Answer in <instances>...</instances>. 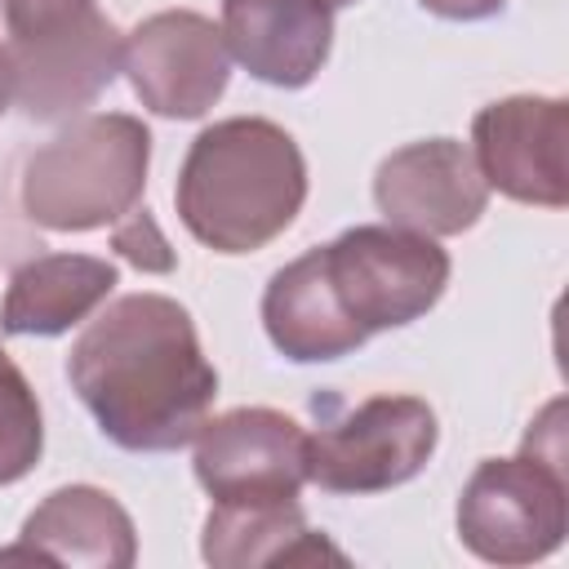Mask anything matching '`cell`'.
<instances>
[{"instance_id": "6da1fadb", "label": "cell", "mask_w": 569, "mask_h": 569, "mask_svg": "<svg viewBox=\"0 0 569 569\" xmlns=\"http://www.w3.org/2000/svg\"><path fill=\"white\" fill-rule=\"evenodd\" d=\"M67 378L102 436L133 453L191 445L218 396L191 311L164 293H124L98 311L71 342Z\"/></svg>"}, {"instance_id": "7a4b0ae2", "label": "cell", "mask_w": 569, "mask_h": 569, "mask_svg": "<svg viewBox=\"0 0 569 569\" xmlns=\"http://www.w3.org/2000/svg\"><path fill=\"white\" fill-rule=\"evenodd\" d=\"M173 200L182 227L204 249L253 253L298 218L307 200V160L280 124L231 116L196 133Z\"/></svg>"}, {"instance_id": "3957f363", "label": "cell", "mask_w": 569, "mask_h": 569, "mask_svg": "<svg viewBox=\"0 0 569 569\" xmlns=\"http://www.w3.org/2000/svg\"><path fill=\"white\" fill-rule=\"evenodd\" d=\"M151 133L138 116L93 111L71 120L22 164V213L44 231L116 227L147 191Z\"/></svg>"}, {"instance_id": "277c9868", "label": "cell", "mask_w": 569, "mask_h": 569, "mask_svg": "<svg viewBox=\"0 0 569 569\" xmlns=\"http://www.w3.org/2000/svg\"><path fill=\"white\" fill-rule=\"evenodd\" d=\"M565 440L542 449L529 436L516 458H485L462 485L458 538L489 565H533L565 542Z\"/></svg>"}, {"instance_id": "5b68a950", "label": "cell", "mask_w": 569, "mask_h": 569, "mask_svg": "<svg viewBox=\"0 0 569 569\" xmlns=\"http://www.w3.org/2000/svg\"><path fill=\"white\" fill-rule=\"evenodd\" d=\"M320 258L342 311L365 338L427 316L449 284V253L431 236L391 222L351 227L329 240Z\"/></svg>"}, {"instance_id": "8992f818", "label": "cell", "mask_w": 569, "mask_h": 569, "mask_svg": "<svg viewBox=\"0 0 569 569\" xmlns=\"http://www.w3.org/2000/svg\"><path fill=\"white\" fill-rule=\"evenodd\" d=\"M436 409L418 396H369L307 431V480L325 493H382L413 480L436 453Z\"/></svg>"}, {"instance_id": "52a82bcc", "label": "cell", "mask_w": 569, "mask_h": 569, "mask_svg": "<svg viewBox=\"0 0 569 569\" xmlns=\"http://www.w3.org/2000/svg\"><path fill=\"white\" fill-rule=\"evenodd\" d=\"M196 480L213 502H298L307 485V431L267 405L204 418L196 431Z\"/></svg>"}, {"instance_id": "ba28073f", "label": "cell", "mask_w": 569, "mask_h": 569, "mask_svg": "<svg viewBox=\"0 0 569 569\" xmlns=\"http://www.w3.org/2000/svg\"><path fill=\"white\" fill-rule=\"evenodd\" d=\"M120 71L147 111L164 120H196L222 98L231 53L213 18L196 9H160L124 36Z\"/></svg>"}, {"instance_id": "9c48e42d", "label": "cell", "mask_w": 569, "mask_h": 569, "mask_svg": "<svg viewBox=\"0 0 569 569\" xmlns=\"http://www.w3.org/2000/svg\"><path fill=\"white\" fill-rule=\"evenodd\" d=\"M569 107L565 98L516 93L489 102L471 120V160L489 191L520 204H569Z\"/></svg>"}, {"instance_id": "30bf717a", "label": "cell", "mask_w": 569, "mask_h": 569, "mask_svg": "<svg viewBox=\"0 0 569 569\" xmlns=\"http://www.w3.org/2000/svg\"><path fill=\"white\" fill-rule=\"evenodd\" d=\"M373 200L391 227L436 240L476 227L489 204V187L458 138H427L391 151L378 164Z\"/></svg>"}, {"instance_id": "8fae6325", "label": "cell", "mask_w": 569, "mask_h": 569, "mask_svg": "<svg viewBox=\"0 0 569 569\" xmlns=\"http://www.w3.org/2000/svg\"><path fill=\"white\" fill-rule=\"evenodd\" d=\"M227 53L262 84L302 89L333 49L329 0H222Z\"/></svg>"}, {"instance_id": "7c38bea8", "label": "cell", "mask_w": 569, "mask_h": 569, "mask_svg": "<svg viewBox=\"0 0 569 569\" xmlns=\"http://www.w3.org/2000/svg\"><path fill=\"white\" fill-rule=\"evenodd\" d=\"M133 556L138 533L129 511L98 485H62L22 520V542L4 547L0 565L36 560L76 569H129Z\"/></svg>"}, {"instance_id": "4fadbf2b", "label": "cell", "mask_w": 569, "mask_h": 569, "mask_svg": "<svg viewBox=\"0 0 569 569\" xmlns=\"http://www.w3.org/2000/svg\"><path fill=\"white\" fill-rule=\"evenodd\" d=\"M124 36L107 13L84 22L71 36L40 40V44H4L13 67V102L31 120H62L89 107L120 71Z\"/></svg>"}, {"instance_id": "5bb4252c", "label": "cell", "mask_w": 569, "mask_h": 569, "mask_svg": "<svg viewBox=\"0 0 569 569\" xmlns=\"http://www.w3.org/2000/svg\"><path fill=\"white\" fill-rule=\"evenodd\" d=\"M262 329L271 347L293 360V365H316V360H338L351 356L365 333L356 320L342 311L320 249H307L289 267H280L262 293Z\"/></svg>"}, {"instance_id": "9a60e30c", "label": "cell", "mask_w": 569, "mask_h": 569, "mask_svg": "<svg viewBox=\"0 0 569 569\" xmlns=\"http://www.w3.org/2000/svg\"><path fill=\"white\" fill-rule=\"evenodd\" d=\"M116 289V267L93 253H40L9 276L0 329L18 338H53L93 316Z\"/></svg>"}, {"instance_id": "2e32d148", "label": "cell", "mask_w": 569, "mask_h": 569, "mask_svg": "<svg viewBox=\"0 0 569 569\" xmlns=\"http://www.w3.org/2000/svg\"><path fill=\"white\" fill-rule=\"evenodd\" d=\"M200 551L218 569H244V565H316V560L342 565L347 560L325 533H311L307 529V516H302L298 502H253V507L213 502V511L204 516Z\"/></svg>"}, {"instance_id": "e0dca14e", "label": "cell", "mask_w": 569, "mask_h": 569, "mask_svg": "<svg viewBox=\"0 0 569 569\" xmlns=\"http://www.w3.org/2000/svg\"><path fill=\"white\" fill-rule=\"evenodd\" d=\"M44 449V418L31 382L0 347V485H18L31 476Z\"/></svg>"}, {"instance_id": "ac0fdd59", "label": "cell", "mask_w": 569, "mask_h": 569, "mask_svg": "<svg viewBox=\"0 0 569 569\" xmlns=\"http://www.w3.org/2000/svg\"><path fill=\"white\" fill-rule=\"evenodd\" d=\"M4 4V31L9 44H40L80 31L102 9L98 0H0Z\"/></svg>"}, {"instance_id": "d6986e66", "label": "cell", "mask_w": 569, "mask_h": 569, "mask_svg": "<svg viewBox=\"0 0 569 569\" xmlns=\"http://www.w3.org/2000/svg\"><path fill=\"white\" fill-rule=\"evenodd\" d=\"M111 249L124 262H133L138 271H151V276H169L173 262H178L173 249H169V240H164V231H160V222L147 209H129L111 227Z\"/></svg>"}, {"instance_id": "ffe728a7", "label": "cell", "mask_w": 569, "mask_h": 569, "mask_svg": "<svg viewBox=\"0 0 569 569\" xmlns=\"http://www.w3.org/2000/svg\"><path fill=\"white\" fill-rule=\"evenodd\" d=\"M418 4L449 22H476V18H489L502 9V0H418Z\"/></svg>"}, {"instance_id": "44dd1931", "label": "cell", "mask_w": 569, "mask_h": 569, "mask_svg": "<svg viewBox=\"0 0 569 569\" xmlns=\"http://www.w3.org/2000/svg\"><path fill=\"white\" fill-rule=\"evenodd\" d=\"M9 102H13V67H9V49L0 44V116L9 111Z\"/></svg>"}, {"instance_id": "7402d4cb", "label": "cell", "mask_w": 569, "mask_h": 569, "mask_svg": "<svg viewBox=\"0 0 569 569\" xmlns=\"http://www.w3.org/2000/svg\"><path fill=\"white\" fill-rule=\"evenodd\" d=\"M342 4H356V0H329V9H342Z\"/></svg>"}]
</instances>
